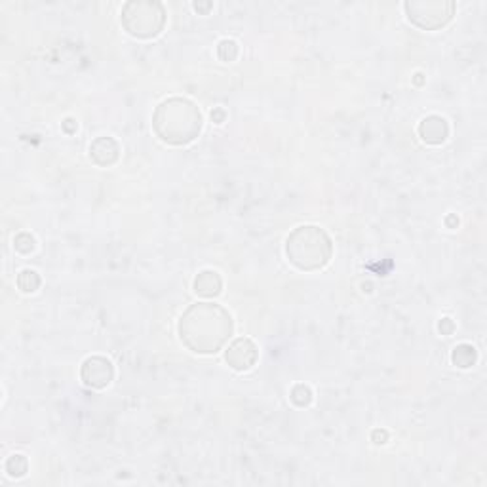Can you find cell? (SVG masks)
<instances>
[{
	"label": "cell",
	"instance_id": "obj_1",
	"mask_svg": "<svg viewBox=\"0 0 487 487\" xmlns=\"http://www.w3.org/2000/svg\"><path fill=\"white\" fill-rule=\"evenodd\" d=\"M234 324L225 308L214 303H197L187 308L177 324L181 342L197 354H215L225 347Z\"/></svg>",
	"mask_w": 487,
	"mask_h": 487
},
{
	"label": "cell",
	"instance_id": "obj_2",
	"mask_svg": "<svg viewBox=\"0 0 487 487\" xmlns=\"http://www.w3.org/2000/svg\"><path fill=\"white\" fill-rule=\"evenodd\" d=\"M155 134L168 145H187L202 130V115L192 101L169 98L158 105L152 115Z\"/></svg>",
	"mask_w": 487,
	"mask_h": 487
},
{
	"label": "cell",
	"instance_id": "obj_3",
	"mask_svg": "<svg viewBox=\"0 0 487 487\" xmlns=\"http://www.w3.org/2000/svg\"><path fill=\"white\" fill-rule=\"evenodd\" d=\"M333 246L330 236L320 226H297L286 240V256L293 267L305 273L324 268L331 259Z\"/></svg>",
	"mask_w": 487,
	"mask_h": 487
},
{
	"label": "cell",
	"instance_id": "obj_4",
	"mask_svg": "<svg viewBox=\"0 0 487 487\" xmlns=\"http://www.w3.org/2000/svg\"><path fill=\"white\" fill-rule=\"evenodd\" d=\"M166 23V10L160 2H128L122 8V25L135 38H152L160 35Z\"/></svg>",
	"mask_w": 487,
	"mask_h": 487
},
{
	"label": "cell",
	"instance_id": "obj_5",
	"mask_svg": "<svg viewBox=\"0 0 487 487\" xmlns=\"http://www.w3.org/2000/svg\"><path fill=\"white\" fill-rule=\"evenodd\" d=\"M407 18L421 29L436 31L453 18V2H406Z\"/></svg>",
	"mask_w": 487,
	"mask_h": 487
},
{
	"label": "cell",
	"instance_id": "obj_6",
	"mask_svg": "<svg viewBox=\"0 0 487 487\" xmlns=\"http://www.w3.org/2000/svg\"><path fill=\"white\" fill-rule=\"evenodd\" d=\"M115 377V367L103 356H90L82 362L80 379L90 389H105Z\"/></svg>",
	"mask_w": 487,
	"mask_h": 487
},
{
	"label": "cell",
	"instance_id": "obj_7",
	"mask_svg": "<svg viewBox=\"0 0 487 487\" xmlns=\"http://www.w3.org/2000/svg\"><path fill=\"white\" fill-rule=\"evenodd\" d=\"M259 350H257L256 342L246 337H240L236 341H232L229 348L225 350V362L231 365L236 372H248L257 362Z\"/></svg>",
	"mask_w": 487,
	"mask_h": 487
},
{
	"label": "cell",
	"instance_id": "obj_8",
	"mask_svg": "<svg viewBox=\"0 0 487 487\" xmlns=\"http://www.w3.org/2000/svg\"><path fill=\"white\" fill-rule=\"evenodd\" d=\"M419 135L429 145L444 143L447 140V135H449V126H447L446 118H441L438 115H430L423 118L421 124H419Z\"/></svg>",
	"mask_w": 487,
	"mask_h": 487
},
{
	"label": "cell",
	"instance_id": "obj_9",
	"mask_svg": "<svg viewBox=\"0 0 487 487\" xmlns=\"http://www.w3.org/2000/svg\"><path fill=\"white\" fill-rule=\"evenodd\" d=\"M118 143L112 137H98L90 145V158L98 166H110L118 160Z\"/></svg>",
	"mask_w": 487,
	"mask_h": 487
},
{
	"label": "cell",
	"instance_id": "obj_10",
	"mask_svg": "<svg viewBox=\"0 0 487 487\" xmlns=\"http://www.w3.org/2000/svg\"><path fill=\"white\" fill-rule=\"evenodd\" d=\"M223 290V280L215 271H204L194 280V293L200 297H217Z\"/></svg>",
	"mask_w": 487,
	"mask_h": 487
},
{
	"label": "cell",
	"instance_id": "obj_11",
	"mask_svg": "<svg viewBox=\"0 0 487 487\" xmlns=\"http://www.w3.org/2000/svg\"><path fill=\"white\" fill-rule=\"evenodd\" d=\"M476 358H478V354H476V348L472 347V345L463 342V345H459V347L453 348V364L457 365V367H461V370L472 367V365L476 364Z\"/></svg>",
	"mask_w": 487,
	"mask_h": 487
},
{
	"label": "cell",
	"instance_id": "obj_12",
	"mask_svg": "<svg viewBox=\"0 0 487 487\" xmlns=\"http://www.w3.org/2000/svg\"><path fill=\"white\" fill-rule=\"evenodd\" d=\"M38 286H41V276H38L36 271H33V268H25V271L19 273L18 288L23 291V293H33V291L38 290Z\"/></svg>",
	"mask_w": 487,
	"mask_h": 487
},
{
	"label": "cell",
	"instance_id": "obj_13",
	"mask_svg": "<svg viewBox=\"0 0 487 487\" xmlns=\"http://www.w3.org/2000/svg\"><path fill=\"white\" fill-rule=\"evenodd\" d=\"M4 468H6L8 476H12V478H21V476L27 474L29 463H27V459H25L23 455H12V457L6 461V464H4Z\"/></svg>",
	"mask_w": 487,
	"mask_h": 487
},
{
	"label": "cell",
	"instance_id": "obj_14",
	"mask_svg": "<svg viewBox=\"0 0 487 487\" xmlns=\"http://www.w3.org/2000/svg\"><path fill=\"white\" fill-rule=\"evenodd\" d=\"M291 402L295 404V406L299 407H305L308 406L310 402H313V392H310V389L308 387H305V384H295L293 389H291Z\"/></svg>",
	"mask_w": 487,
	"mask_h": 487
},
{
	"label": "cell",
	"instance_id": "obj_15",
	"mask_svg": "<svg viewBox=\"0 0 487 487\" xmlns=\"http://www.w3.org/2000/svg\"><path fill=\"white\" fill-rule=\"evenodd\" d=\"M217 56L223 61H234L238 58V44L234 41H229V38L221 41L219 46H217Z\"/></svg>",
	"mask_w": 487,
	"mask_h": 487
},
{
	"label": "cell",
	"instance_id": "obj_16",
	"mask_svg": "<svg viewBox=\"0 0 487 487\" xmlns=\"http://www.w3.org/2000/svg\"><path fill=\"white\" fill-rule=\"evenodd\" d=\"M14 248L19 253H31V251L35 250V238L31 236L29 232H21L14 240Z\"/></svg>",
	"mask_w": 487,
	"mask_h": 487
},
{
	"label": "cell",
	"instance_id": "obj_17",
	"mask_svg": "<svg viewBox=\"0 0 487 487\" xmlns=\"http://www.w3.org/2000/svg\"><path fill=\"white\" fill-rule=\"evenodd\" d=\"M440 331H441V333H447V335L451 333V331H453L451 318H444V320H441V322H440Z\"/></svg>",
	"mask_w": 487,
	"mask_h": 487
},
{
	"label": "cell",
	"instance_id": "obj_18",
	"mask_svg": "<svg viewBox=\"0 0 487 487\" xmlns=\"http://www.w3.org/2000/svg\"><path fill=\"white\" fill-rule=\"evenodd\" d=\"M373 438H381V444H384V440H387V432H384V430L383 432H379L377 430V432L373 434Z\"/></svg>",
	"mask_w": 487,
	"mask_h": 487
},
{
	"label": "cell",
	"instance_id": "obj_19",
	"mask_svg": "<svg viewBox=\"0 0 487 487\" xmlns=\"http://www.w3.org/2000/svg\"><path fill=\"white\" fill-rule=\"evenodd\" d=\"M214 116H215V118H217V122H223V110H219V112H215V115H214V112H211V118H214Z\"/></svg>",
	"mask_w": 487,
	"mask_h": 487
}]
</instances>
